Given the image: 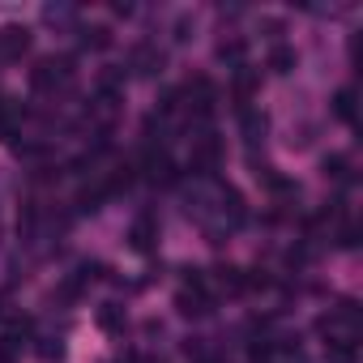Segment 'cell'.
<instances>
[{"instance_id": "cell-1", "label": "cell", "mask_w": 363, "mask_h": 363, "mask_svg": "<svg viewBox=\"0 0 363 363\" xmlns=\"http://www.w3.org/2000/svg\"><path fill=\"white\" fill-rule=\"evenodd\" d=\"M320 337H325V346H346V350H354L359 346V312L350 308V303H342L337 312H329V316H320Z\"/></svg>"}, {"instance_id": "cell-2", "label": "cell", "mask_w": 363, "mask_h": 363, "mask_svg": "<svg viewBox=\"0 0 363 363\" xmlns=\"http://www.w3.org/2000/svg\"><path fill=\"white\" fill-rule=\"evenodd\" d=\"M69 77H73V65H69V60H43V65L30 73L35 90H52V86H65Z\"/></svg>"}, {"instance_id": "cell-3", "label": "cell", "mask_w": 363, "mask_h": 363, "mask_svg": "<svg viewBox=\"0 0 363 363\" xmlns=\"http://www.w3.org/2000/svg\"><path fill=\"white\" fill-rule=\"evenodd\" d=\"M26 48H30V30H26V26H9V30H0V56H5V60L22 56Z\"/></svg>"}, {"instance_id": "cell-4", "label": "cell", "mask_w": 363, "mask_h": 363, "mask_svg": "<svg viewBox=\"0 0 363 363\" xmlns=\"http://www.w3.org/2000/svg\"><path fill=\"white\" fill-rule=\"evenodd\" d=\"M133 248H137V252H150V248H154V214H141V218L133 223Z\"/></svg>"}, {"instance_id": "cell-5", "label": "cell", "mask_w": 363, "mask_h": 363, "mask_svg": "<svg viewBox=\"0 0 363 363\" xmlns=\"http://www.w3.org/2000/svg\"><path fill=\"white\" fill-rule=\"evenodd\" d=\"M99 325H103V329H120V325H124V308H120V303H103V308H99Z\"/></svg>"}, {"instance_id": "cell-6", "label": "cell", "mask_w": 363, "mask_h": 363, "mask_svg": "<svg viewBox=\"0 0 363 363\" xmlns=\"http://www.w3.org/2000/svg\"><path fill=\"white\" fill-rule=\"evenodd\" d=\"M291 65H295V52L291 48H274L269 52V69L274 73H291Z\"/></svg>"}, {"instance_id": "cell-7", "label": "cell", "mask_w": 363, "mask_h": 363, "mask_svg": "<svg viewBox=\"0 0 363 363\" xmlns=\"http://www.w3.org/2000/svg\"><path fill=\"white\" fill-rule=\"evenodd\" d=\"M137 65H141L137 73H141V77H150V73H154L162 60H154V52H150V48H141V52H137Z\"/></svg>"}, {"instance_id": "cell-8", "label": "cell", "mask_w": 363, "mask_h": 363, "mask_svg": "<svg viewBox=\"0 0 363 363\" xmlns=\"http://www.w3.org/2000/svg\"><path fill=\"white\" fill-rule=\"evenodd\" d=\"M337 116L354 124V94H350V90H342V94H337Z\"/></svg>"}]
</instances>
